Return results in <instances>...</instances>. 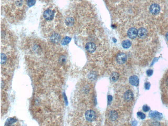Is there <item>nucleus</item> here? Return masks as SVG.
Segmentation results:
<instances>
[{
    "mask_svg": "<svg viewBox=\"0 0 168 126\" xmlns=\"http://www.w3.org/2000/svg\"><path fill=\"white\" fill-rule=\"evenodd\" d=\"M113 97L111 95H108V100L109 102H111L112 101Z\"/></svg>",
    "mask_w": 168,
    "mask_h": 126,
    "instance_id": "c85d7f7f",
    "label": "nucleus"
},
{
    "mask_svg": "<svg viewBox=\"0 0 168 126\" xmlns=\"http://www.w3.org/2000/svg\"><path fill=\"white\" fill-rule=\"evenodd\" d=\"M61 38L60 34L54 33L52 34L50 37L51 41L55 44H57L60 43Z\"/></svg>",
    "mask_w": 168,
    "mask_h": 126,
    "instance_id": "1a4fd4ad",
    "label": "nucleus"
},
{
    "mask_svg": "<svg viewBox=\"0 0 168 126\" xmlns=\"http://www.w3.org/2000/svg\"><path fill=\"white\" fill-rule=\"evenodd\" d=\"M138 116L139 117L140 119H144L146 117V116L144 113L141 112H138L137 113Z\"/></svg>",
    "mask_w": 168,
    "mask_h": 126,
    "instance_id": "4be33fe9",
    "label": "nucleus"
},
{
    "mask_svg": "<svg viewBox=\"0 0 168 126\" xmlns=\"http://www.w3.org/2000/svg\"><path fill=\"white\" fill-rule=\"evenodd\" d=\"M150 10L152 14H157L159 13L160 10V7L157 4H152L150 7Z\"/></svg>",
    "mask_w": 168,
    "mask_h": 126,
    "instance_id": "0eeeda50",
    "label": "nucleus"
},
{
    "mask_svg": "<svg viewBox=\"0 0 168 126\" xmlns=\"http://www.w3.org/2000/svg\"><path fill=\"white\" fill-rule=\"evenodd\" d=\"M129 82L131 85L137 86L139 83V80L137 76L133 75L131 76L129 79Z\"/></svg>",
    "mask_w": 168,
    "mask_h": 126,
    "instance_id": "9d476101",
    "label": "nucleus"
},
{
    "mask_svg": "<svg viewBox=\"0 0 168 126\" xmlns=\"http://www.w3.org/2000/svg\"><path fill=\"white\" fill-rule=\"evenodd\" d=\"M17 119L14 118H8L5 122V125L10 126L17 121Z\"/></svg>",
    "mask_w": 168,
    "mask_h": 126,
    "instance_id": "dca6fc26",
    "label": "nucleus"
},
{
    "mask_svg": "<svg viewBox=\"0 0 168 126\" xmlns=\"http://www.w3.org/2000/svg\"><path fill=\"white\" fill-rule=\"evenodd\" d=\"M124 97L125 99L127 102H130L133 99V93L131 90H127L125 93Z\"/></svg>",
    "mask_w": 168,
    "mask_h": 126,
    "instance_id": "9b49d317",
    "label": "nucleus"
},
{
    "mask_svg": "<svg viewBox=\"0 0 168 126\" xmlns=\"http://www.w3.org/2000/svg\"><path fill=\"white\" fill-rule=\"evenodd\" d=\"M7 60V57L6 55L4 53H1V64H3L6 63Z\"/></svg>",
    "mask_w": 168,
    "mask_h": 126,
    "instance_id": "6ab92c4d",
    "label": "nucleus"
},
{
    "mask_svg": "<svg viewBox=\"0 0 168 126\" xmlns=\"http://www.w3.org/2000/svg\"><path fill=\"white\" fill-rule=\"evenodd\" d=\"M63 96H64V101H65V104L66 106H68V101L65 92L63 93Z\"/></svg>",
    "mask_w": 168,
    "mask_h": 126,
    "instance_id": "cd10ccee",
    "label": "nucleus"
},
{
    "mask_svg": "<svg viewBox=\"0 0 168 126\" xmlns=\"http://www.w3.org/2000/svg\"><path fill=\"white\" fill-rule=\"evenodd\" d=\"M119 74L117 72H113L111 74L110 76V79L111 82H115L119 79Z\"/></svg>",
    "mask_w": 168,
    "mask_h": 126,
    "instance_id": "2eb2a0df",
    "label": "nucleus"
},
{
    "mask_svg": "<svg viewBox=\"0 0 168 126\" xmlns=\"http://www.w3.org/2000/svg\"><path fill=\"white\" fill-rule=\"evenodd\" d=\"M162 90L164 96L168 100V75L164 78L162 82Z\"/></svg>",
    "mask_w": 168,
    "mask_h": 126,
    "instance_id": "f257e3e1",
    "label": "nucleus"
},
{
    "mask_svg": "<svg viewBox=\"0 0 168 126\" xmlns=\"http://www.w3.org/2000/svg\"><path fill=\"white\" fill-rule=\"evenodd\" d=\"M66 61V58L65 56H60V60H59V61L61 64H64L65 63Z\"/></svg>",
    "mask_w": 168,
    "mask_h": 126,
    "instance_id": "5701e85b",
    "label": "nucleus"
},
{
    "mask_svg": "<svg viewBox=\"0 0 168 126\" xmlns=\"http://www.w3.org/2000/svg\"><path fill=\"white\" fill-rule=\"evenodd\" d=\"M166 38L167 40L168 41V32L166 34Z\"/></svg>",
    "mask_w": 168,
    "mask_h": 126,
    "instance_id": "c756f323",
    "label": "nucleus"
},
{
    "mask_svg": "<svg viewBox=\"0 0 168 126\" xmlns=\"http://www.w3.org/2000/svg\"><path fill=\"white\" fill-rule=\"evenodd\" d=\"M75 23L74 19L72 17H68L65 20V23L67 26L71 27L73 26Z\"/></svg>",
    "mask_w": 168,
    "mask_h": 126,
    "instance_id": "4468645a",
    "label": "nucleus"
},
{
    "mask_svg": "<svg viewBox=\"0 0 168 126\" xmlns=\"http://www.w3.org/2000/svg\"><path fill=\"white\" fill-rule=\"evenodd\" d=\"M153 70L152 69H149L148 70L146 71L147 75L149 77H150L153 75Z\"/></svg>",
    "mask_w": 168,
    "mask_h": 126,
    "instance_id": "a878e982",
    "label": "nucleus"
},
{
    "mask_svg": "<svg viewBox=\"0 0 168 126\" xmlns=\"http://www.w3.org/2000/svg\"><path fill=\"white\" fill-rule=\"evenodd\" d=\"M143 109L144 112H147L150 109V107L147 105H144L143 107Z\"/></svg>",
    "mask_w": 168,
    "mask_h": 126,
    "instance_id": "393cba45",
    "label": "nucleus"
},
{
    "mask_svg": "<svg viewBox=\"0 0 168 126\" xmlns=\"http://www.w3.org/2000/svg\"><path fill=\"white\" fill-rule=\"evenodd\" d=\"M149 116L150 117L154 120H161L163 118L162 114L157 111H150Z\"/></svg>",
    "mask_w": 168,
    "mask_h": 126,
    "instance_id": "39448f33",
    "label": "nucleus"
},
{
    "mask_svg": "<svg viewBox=\"0 0 168 126\" xmlns=\"http://www.w3.org/2000/svg\"><path fill=\"white\" fill-rule=\"evenodd\" d=\"M150 121V122L148 123V124H149L148 125L159 126L161 125L159 122L157 121V120H152Z\"/></svg>",
    "mask_w": 168,
    "mask_h": 126,
    "instance_id": "412c9836",
    "label": "nucleus"
},
{
    "mask_svg": "<svg viewBox=\"0 0 168 126\" xmlns=\"http://www.w3.org/2000/svg\"><path fill=\"white\" fill-rule=\"evenodd\" d=\"M151 85L149 82H146L145 83V88L146 90H149L150 88Z\"/></svg>",
    "mask_w": 168,
    "mask_h": 126,
    "instance_id": "bb28decb",
    "label": "nucleus"
},
{
    "mask_svg": "<svg viewBox=\"0 0 168 126\" xmlns=\"http://www.w3.org/2000/svg\"><path fill=\"white\" fill-rule=\"evenodd\" d=\"M122 46L123 48L127 49L129 48L131 45V43L129 40H123L122 43Z\"/></svg>",
    "mask_w": 168,
    "mask_h": 126,
    "instance_id": "a211bd4d",
    "label": "nucleus"
},
{
    "mask_svg": "<svg viewBox=\"0 0 168 126\" xmlns=\"http://www.w3.org/2000/svg\"><path fill=\"white\" fill-rule=\"evenodd\" d=\"M127 35L131 39H135L138 35V30L135 28H131L127 32Z\"/></svg>",
    "mask_w": 168,
    "mask_h": 126,
    "instance_id": "423d86ee",
    "label": "nucleus"
},
{
    "mask_svg": "<svg viewBox=\"0 0 168 126\" xmlns=\"http://www.w3.org/2000/svg\"><path fill=\"white\" fill-rule=\"evenodd\" d=\"M71 39V38L70 37L68 36L64 37L61 41V44L62 45H66L70 43Z\"/></svg>",
    "mask_w": 168,
    "mask_h": 126,
    "instance_id": "f3484780",
    "label": "nucleus"
},
{
    "mask_svg": "<svg viewBox=\"0 0 168 126\" xmlns=\"http://www.w3.org/2000/svg\"><path fill=\"white\" fill-rule=\"evenodd\" d=\"M147 33L148 32L146 30L143 28H140L138 30V36L141 39L145 38L146 36Z\"/></svg>",
    "mask_w": 168,
    "mask_h": 126,
    "instance_id": "f8f14e48",
    "label": "nucleus"
},
{
    "mask_svg": "<svg viewBox=\"0 0 168 126\" xmlns=\"http://www.w3.org/2000/svg\"><path fill=\"white\" fill-rule=\"evenodd\" d=\"M127 60V56L125 54L120 52L117 55L116 60L118 64H125Z\"/></svg>",
    "mask_w": 168,
    "mask_h": 126,
    "instance_id": "20e7f679",
    "label": "nucleus"
},
{
    "mask_svg": "<svg viewBox=\"0 0 168 126\" xmlns=\"http://www.w3.org/2000/svg\"><path fill=\"white\" fill-rule=\"evenodd\" d=\"M108 116L110 120L114 121L117 119L118 114L116 111H112L109 113Z\"/></svg>",
    "mask_w": 168,
    "mask_h": 126,
    "instance_id": "ddd939ff",
    "label": "nucleus"
},
{
    "mask_svg": "<svg viewBox=\"0 0 168 126\" xmlns=\"http://www.w3.org/2000/svg\"><path fill=\"white\" fill-rule=\"evenodd\" d=\"M15 3L17 6L20 7L22 6L23 4L22 0H15Z\"/></svg>",
    "mask_w": 168,
    "mask_h": 126,
    "instance_id": "b1692460",
    "label": "nucleus"
},
{
    "mask_svg": "<svg viewBox=\"0 0 168 126\" xmlns=\"http://www.w3.org/2000/svg\"><path fill=\"white\" fill-rule=\"evenodd\" d=\"M55 12L51 9L46 10L43 13V17L45 19L48 21H51L53 20L55 16Z\"/></svg>",
    "mask_w": 168,
    "mask_h": 126,
    "instance_id": "f03ea898",
    "label": "nucleus"
},
{
    "mask_svg": "<svg viewBox=\"0 0 168 126\" xmlns=\"http://www.w3.org/2000/svg\"><path fill=\"white\" fill-rule=\"evenodd\" d=\"M26 1L29 7H31L33 6L36 3L35 0H26Z\"/></svg>",
    "mask_w": 168,
    "mask_h": 126,
    "instance_id": "aec40b11",
    "label": "nucleus"
},
{
    "mask_svg": "<svg viewBox=\"0 0 168 126\" xmlns=\"http://www.w3.org/2000/svg\"><path fill=\"white\" fill-rule=\"evenodd\" d=\"M85 117L87 120L89 122H93L96 118V115L94 111L92 110H88L85 113Z\"/></svg>",
    "mask_w": 168,
    "mask_h": 126,
    "instance_id": "7ed1b4c3",
    "label": "nucleus"
},
{
    "mask_svg": "<svg viewBox=\"0 0 168 126\" xmlns=\"http://www.w3.org/2000/svg\"><path fill=\"white\" fill-rule=\"evenodd\" d=\"M96 45L94 43L92 42H89L86 43L85 45V49L88 52L92 53L95 51L96 50Z\"/></svg>",
    "mask_w": 168,
    "mask_h": 126,
    "instance_id": "6e6552de",
    "label": "nucleus"
}]
</instances>
